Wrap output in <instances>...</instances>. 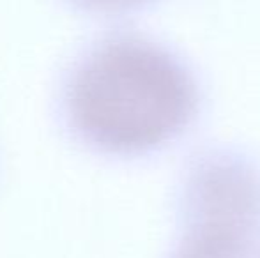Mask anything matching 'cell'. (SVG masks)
I'll return each instance as SVG.
<instances>
[{"label":"cell","instance_id":"6da1fadb","mask_svg":"<svg viewBox=\"0 0 260 258\" xmlns=\"http://www.w3.org/2000/svg\"><path fill=\"white\" fill-rule=\"evenodd\" d=\"M199 94L174 55L140 39H117L80 67L69 114L80 133L117 154L161 147L189 126Z\"/></svg>","mask_w":260,"mask_h":258},{"label":"cell","instance_id":"7a4b0ae2","mask_svg":"<svg viewBox=\"0 0 260 258\" xmlns=\"http://www.w3.org/2000/svg\"><path fill=\"white\" fill-rule=\"evenodd\" d=\"M80 4L96 11H106V13H119V11L135 9V7L147 4L151 0H78Z\"/></svg>","mask_w":260,"mask_h":258}]
</instances>
